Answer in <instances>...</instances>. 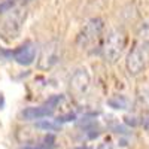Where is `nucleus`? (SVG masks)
I'll return each mask as SVG.
<instances>
[{
	"label": "nucleus",
	"mask_w": 149,
	"mask_h": 149,
	"mask_svg": "<svg viewBox=\"0 0 149 149\" xmlns=\"http://www.w3.org/2000/svg\"><path fill=\"white\" fill-rule=\"evenodd\" d=\"M127 31L124 30L122 27H116V29H112L103 43L102 48V52H103V58L107 61V63L113 64L122 57L124 51L127 48Z\"/></svg>",
	"instance_id": "nucleus-1"
},
{
	"label": "nucleus",
	"mask_w": 149,
	"mask_h": 149,
	"mask_svg": "<svg viewBox=\"0 0 149 149\" xmlns=\"http://www.w3.org/2000/svg\"><path fill=\"white\" fill-rule=\"evenodd\" d=\"M103 29H104V22H103L102 18L88 19L82 26V29H81V31L76 37V45L82 49H86L102 36Z\"/></svg>",
	"instance_id": "nucleus-2"
},
{
	"label": "nucleus",
	"mask_w": 149,
	"mask_h": 149,
	"mask_svg": "<svg viewBox=\"0 0 149 149\" xmlns=\"http://www.w3.org/2000/svg\"><path fill=\"white\" fill-rule=\"evenodd\" d=\"M61 55H63L61 43L58 40L48 42L42 48L39 58H37V69L39 70H51L61 61Z\"/></svg>",
	"instance_id": "nucleus-3"
},
{
	"label": "nucleus",
	"mask_w": 149,
	"mask_h": 149,
	"mask_svg": "<svg viewBox=\"0 0 149 149\" xmlns=\"http://www.w3.org/2000/svg\"><path fill=\"white\" fill-rule=\"evenodd\" d=\"M148 54H149V48H145L139 43H136L134 48L128 52L127 60H125V67H127V72L131 76H139V74L146 69Z\"/></svg>",
	"instance_id": "nucleus-4"
},
{
	"label": "nucleus",
	"mask_w": 149,
	"mask_h": 149,
	"mask_svg": "<svg viewBox=\"0 0 149 149\" xmlns=\"http://www.w3.org/2000/svg\"><path fill=\"white\" fill-rule=\"evenodd\" d=\"M91 84V76L86 72V69H76L73 72V74L70 76L69 81V88L70 93L76 97H82L84 94H86Z\"/></svg>",
	"instance_id": "nucleus-5"
},
{
	"label": "nucleus",
	"mask_w": 149,
	"mask_h": 149,
	"mask_svg": "<svg viewBox=\"0 0 149 149\" xmlns=\"http://www.w3.org/2000/svg\"><path fill=\"white\" fill-rule=\"evenodd\" d=\"M10 57L21 66H30L36 60V48L31 43H26L17 48L15 51H10Z\"/></svg>",
	"instance_id": "nucleus-6"
},
{
	"label": "nucleus",
	"mask_w": 149,
	"mask_h": 149,
	"mask_svg": "<svg viewBox=\"0 0 149 149\" xmlns=\"http://www.w3.org/2000/svg\"><path fill=\"white\" fill-rule=\"evenodd\" d=\"M54 110L48 106H33V107H26L21 112V118L26 121H33V119H42V118H48L52 116Z\"/></svg>",
	"instance_id": "nucleus-7"
},
{
	"label": "nucleus",
	"mask_w": 149,
	"mask_h": 149,
	"mask_svg": "<svg viewBox=\"0 0 149 149\" xmlns=\"http://www.w3.org/2000/svg\"><path fill=\"white\" fill-rule=\"evenodd\" d=\"M22 10H15L6 21H5V26H3V31L10 36V37H15L18 34V31L21 30V24L24 19V15L21 14Z\"/></svg>",
	"instance_id": "nucleus-8"
},
{
	"label": "nucleus",
	"mask_w": 149,
	"mask_h": 149,
	"mask_svg": "<svg viewBox=\"0 0 149 149\" xmlns=\"http://www.w3.org/2000/svg\"><path fill=\"white\" fill-rule=\"evenodd\" d=\"M107 104H109L112 109L125 110V109H128V106H130V100H128L125 95L116 94V95H112V97L109 98V100H107Z\"/></svg>",
	"instance_id": "nucleus-9"
},
{
	"label": "nucleus",
	"mask_w": 149,
	"mask_h": 149,
	"mask_svg": "<svg viewBox=\"0 0 149 149\" xmlns=\"http://www.w3.org/2000/svg\"><path fill=\"white\" fill-rule=\"evenodd\" d=\"M136 106H137L142 112L149 115V90H140L136 95Z\"/></svg>",
	"instance_id": "nucleus-10"
},
{
	"label": "nucleus",
	"mask_w": 149,
	"mask_h": 149,
	"mask_svg": "<svg viewBox=\"0 0 149 149\" xmlns=\"http://www.w3.org/2000/svg\"><path fill=\"white\" fill-rule=\"evenodd\" d=\"M137 43L145 46V48H149V21H145L142 26L139 27V31H137Z\"/></svg>",
	"instance_id": "nucleus-11"
},
{
	"label": "nucleus",
	"mask_w": 149,
	"mask_h": 149,
	"mask_svg": "<svg viewBox=\"0 0 149 149\" xmlns=\"http://www.w3.org/2000/svg\"><path fill=\"white\" fill-rule=\"evenodd\" d=\"M36 127L45 131H57L60 128V122L57 119H42L40 122H36Z\"/></svg>",
	"instance_id": "nucleus-12"
},
{
	"label": "nucleus",
	"mask_w": 149,
	"mask_h": 149,
	"mask_svg": "<svg viewBox=\"0 0 149 149\" xmlns=\"http://www.w3.org/2000/svg\"><path fill=\"white\" fill-rule=\"evenodd\" d=\"M55 148V143H54V140L52 139H46L45 142H42V143H39V145H34V146H29L27 149H54Z\"/></svg>",
	"instance_id": "nucleus-13"
},
{
	"label": "nucleus",
	"mask_w": 149,
	"mask_h": 149,
	"mask_svg": "<svg viewBox=\"0 0 149 149\" xmlns=\"http://www.w3.org/2000/svg\"><path fill=\"white\" fill-rule=\"evenodd\" d=\"M14 6H15V0H3V2H0V14L12 10Z\"/></svg>",
	"instance_id": "nucleus-14"
},
{
	"label": "nucleus",
	"mask_w": 149,
	"mask_h": 149,
	"mask_svg": "<svg viewBox=\"0 0 149 149\" xmlns=\"http://www.w3.org/2000/svg\"><path fill=\"white\" fill-rule=\"evenodd\" d=\"M112 149H131V145L125 139H119L118 142L112 143Z\"/></svg>",
	"instance_id": "nucleus-15"
},
{
	"label": "nucleus",
	"mask_w": 149,
	"mask_h": 149,
	"mask_svg": "<svg viewBox=\"0 0 149 149\" xmlns=\"http://www.w3.org/2000/svg\"><path fill=\"white\" fill-rule=\"evenodd\" d=\"M142 125L145 127V130H146V131H148V134H149V116L142 119Z\"/></svg>",
	"instance_id": "nucleus-16"
},
{
	"label": "nucleus",
	"mask_w": 149,
	"mask_h": 149,
	"mask_svg": "<svg viewBox=\"0 0 149 149\" xmlns=\"http://www.w3.org/2000/svg\"><path fill=\"white\" fill-rule=\"evenodd\" d=\"M5 106V97L2 95V94H0V109H2Z\"/></svg>",
	"instance_id": "nucleus-17"
},
{
	"label": "nucleus",
	"mask_w": 149,
	"mask_h": 149,
	"mask_svg": "<svg viewBox=\"0 0 149 149\" xmlns=\"http://www.w3.org/2000/svg\"><path fill=\"white\" fill-rule=\"evenodd\" d=\"M27 2H30V0H27Z\"/></svg>",
	"instance_id": "nucleus-18"
}]
</instances>
